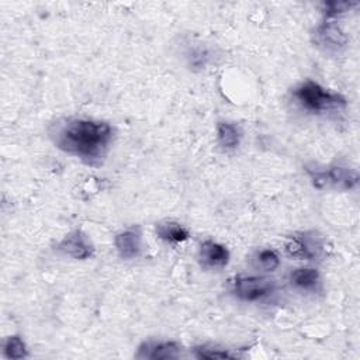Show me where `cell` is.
<instances>
[{
	"instance_id": "5b68a950",
	"label": "cell",
	"mask_w": 360,
	"mask_h": 360,
	"mask_svg": "<svg viewBox=\"0 0 360 360\" xmlns=\"http://www.w3.org/2000/svg\"><path fill=\"white\" fill-rule=\"evenodd\" d=\"M325 242L315 232H298L288 238L285 252L298 260H315L322 256Z\"/></svg>"
},
{
	"instance_id": "8fae6325",
	"label": "cell",
	"mask_w": 360,
	"mask_h": 360,
	"mask_svg": "<svg viewBox=\"0 0 360 360\" xmlns=\"http://www.w3.org/2000/svg\"><path fill=\"white\" fill-rule=\"evenodd\" d=\"M156 235L167 243H181L188 239L190 232L176 221H165L156 224Z\"/></svg>"
},
{
	"instance_id": "6da1fadb",
	"label": "cell",
	"mask_w": 360,
	"mask_h": 360,
	"mask_svg": "<svg viewBox=\"0 0 360 360\" xmlns=\"http://www.w3.org/2000/svg\"><path fill=\"white\" fill-rule=\"evenodd\" d=\"M112 127L104 121L68 118L53 125L51 138L56 148L82 159L87 165H100L112 142Z\"/></svg>"
},
{
	"instance_id": "ba28073f",
	"label": "cell",
	"mask_w": 360,
	"mask_h": 360,
	"mask_svg": "<svg viewBox=\"0 0 360 360\" xmlns=\"http://www.w3.org/2000/svg\"><path fill=\"white\" fill-rule=\"evenodd\" d=\"M115 249L120 255V257L125 260L135 259L141 255L142 250V233L138 226L127 228L121 232H118L114 238Z\"/></svg>"
},
{
	"instance_id": "5bb4252c",
	"label": "cell",
	"mask_w": 360,
	"mask_h": 360,
	"mask_svg": "<svg viewBox=\"0 0 360 360\" xmlns=\"http://www.w3.org/2000/svg\"><path fill=\"white\" fill-rule=\"evenodd\" d=\"M252 262L262 271H274L280 266V256L273 249H260L255 253Z\"/></svg>"
},
{
	"instance_id": "52a82bcc",
	"label": "cell",
	"mask_w": 360,
	"mask_h": 360,
	"mask_svg": "<svg viewBox=\"0 0 360 360\" xmlns=\"http://www.w3.org/2000/svg\"><path fill=\"white\" fill-rule=\"evenodd\" d=\"M315 42L326 51H339L347 44L345 31L339 27L335 18H325L315 30Z\"/></svg>"
},
{
	"instance_id": "8992f818",
	"label": "cell",
	"mask_w": 360,
	"mask_h": 360,
	"mask_svg": "<svg viewBox=\"0 0 360 360\" xmlns=\"http://www.w3.org/2000/svg\"><path fill=\"white\" fill-rule=\"evenodd\" d=\"M58 250L76 260H84L94 255V246L91 240L80 229H75L65 235L58 245Z\"/></svg>"
},
{
	"instance_id": "30bf717a",
	"label": "cell",
	"mask_w": 360,
	"mask_h": 360,
	"mask_svg": "<svg viewBox=\"0 0 360 360\" xmlns=\"http://www.w3.org/2000/svg\"><path fill=\"white\" fill-rule=\"evenodd\" d=\"M181 347L176 342H145L139 346L136 357L141 359H177Z\"/></svg>"
},
{
	"instance_id": "e0dca14e",
	"label": "cell",
	"mask_w": 360,
	"mask_h": 360,
	"mask_svg": "<svg viewBox=\"0 0 360 360\" xmlns=\"http://www.w3.org/2000/svg\"><path fill=\"white\" fill-rule=\"evenodd\" d=\"M195 356L202 357V359H226V357H235V354L229 353L228 350L224 349H217V347H195Z\"/></svg>"
},
{
	"instance_id": "7a4b0ae2",
	"label": "cell",
	"mask_w": 360,
	"mask_h": 360,
	"mask_svg": "<svg viewBox=\"0 0 360 360\" xmlns=\"http://www.w3.org/2000/svg\"><path fill=\"white\" fill-rule=\"evenodd\" d=\"M292 97L304 110L311 112L339 111L343 110L347 104L342 94L330 91L312 80L300 83L292 90Z\"/></svg>"
},
{
	"instance_id": "2e32d148",
	"label": "cell",
	"mask_w": 360,
	"mask_h": 360,
	"mask_svg": "<svg viewBox=\"0 0 360 360\" xmlns=\"http://www.w3.org/2000/svg\"><path fill=\"white\" fill-rule=\"evenodd\" d=\"M356 6V3H346V1H328L322 3V13L325 14V18H335L336 15L350 10V7Z\"/></svg>"
},
{
	"instance_id": "9a60e30c",
	"label": "cell",
	"mask_w": 360,
	"mask_h": 360,
	"mask_svg": "<svg viewBox=\"0 0 360 360\" xmlns=\"http://www.w3.org/2000/svg\"><path fill=\"white\" fill-rule=\"evenodd\" d=\"M3 352L6 354V357L8 359H13V360H18V359H24L27 357L28 352H27V346L24 343V340L17 336V335H13V336H8L4 343H3Z\"/></svg>"
},
{
	"instance_id": "9c48e42d",
	"label": "cell",
	"mask_w": 360,
	"mask_h": 360,
	"mask_svg": "<svg viewBox=\"0 0 360 360\" xmlns=\"http://www.w3.org/2000/svg\"><path fill=\"white\" fill-rule=\"evenodd\" d=\"M198 259L204 267L222 269L229 262V250L218 242L204 240L198 250Z\"/></svg>"
},
{
	"instance_id": "277c9868",
	"label": "cell",
	"mask_w": 360,
	"mask_h": 360,
	"mask_svg": "<svg viewBox=\"0 0 360 360\" xmlns=\"http://www.w3.org/2000/svg\"><path fill=\"white\" fill-rule=\"evenodd\" d=\"M232 292L242 301L256 302L267 298L276 290L273 280L260 276H236L231 280Z\"/></svg>"
},
{
	"instance_id": "3957f363",
	"label": "cell",
	"mask_w": 360,
	"mask_h": 360,
	"mask_svg": "<svg viewBox=\"0 0 360 360\" xmlns=\"http://www.w3.org/2000/svg\"><path fill=\"white\" fill-rule=\"evenodd\" d=\"M307 173L316 188L352 190L359 183L356 170L339 165L329 167H307Z\"/></svg>"
},
{
	"instance_id": "4fadbf2b",
	"label": "cell",
	"mask_w": 360,
	"mask_h": 360,
	"mask_svg": "<svg viewBox=\"0 0 360 360\" xmlns=\"http://www.w3.org/2000/svg\"><path fill=\"white\" fill-rule=\"evenodd\" d=\"M290 281L294 287L300 290H314L321 281V276L316 269L300 267L291 271Z\"/></svg>"
},
{
	"instance_id": "7c38bea8",
	"label": "cell",
	"mask_w": 360,
	"mask_h": 360,
	"mask_svg": "<svg viewBox=\"0 0 360 360\" xmlns=\"http://www.w3.org/2000/svg\"><path fill=\"white\" fill-rule=\"evenodd\" d=\"M242 132L238 125L228 121H221L217 125V139L221 148L229 150L239 146Z\"/></svg>"
}]
</instances>
